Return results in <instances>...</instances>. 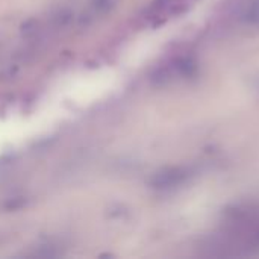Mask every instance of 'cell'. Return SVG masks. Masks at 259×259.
Returning <instances> with one entry per match:
<instances>
[{"mask_svg": "<svg viewBox=\"0 0 259 259\" xmlns=\"http://www.w3.org/2000/svg\"><path fill=\"white\" fill-rule=\"evenodd\" d=\"M196 71V62L190 56H178L167 62L165 65L159 67L156 70V74L153 76V80L156 83H168L178 79H185L194 74Z\"/></svg>", "mask_w": 259, "mask_h": 259, "instance_id": "obj_1", "label": "cell"}, {"mask_svg": "<svg viewBox=\"0 0 259 259\" xmlns=\"http://www.w3.org/2000/svg\"><path fill=\"white\" fill-rule=\"evenodd\" d=\"M184 0H153L144 11V20L152 26H159L185 11Z\"/></svg>", "mask_w": 259, "mask_h": 259, "instance_id": "obj_2", "label": "cell"}, {"mask_svg": "<svg viewBox=\"0 0 259 259\" xmlns=\"http://www.w3.org/2000/svg\"><path fill=\"white\" fill-rule=\"evenodd\" d=\"M190 176V171L184 167H167L155 173L150 181V185L158 190H168L178 185H182Z\"/></svg>", "mask_w": 259, "mask_h": 259, "instance_id": "obj_3", "label": "cell"}]
</instances>
